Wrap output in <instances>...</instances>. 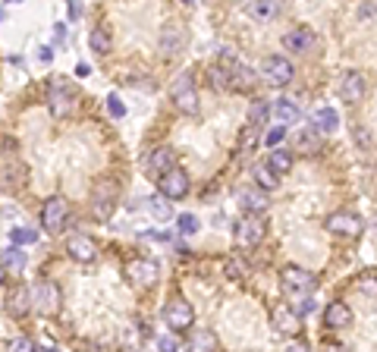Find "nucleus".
Listing matches in <instances>:
<instances>
[{
	"instance_id": "2",
	"label": "nucleus",
	"mask_w": 377,
	"mask_h": 352,
	"mask_svg": "<svg viewBox=\"0 0 377 352\" xmlns=\"http://www.w3.org/2000/svg\"><path fill=\"white\" fill-rule=\"evenodd\" d=\"M295 76L293 63H289L286 57H280V54H274V57H267L264 63H261V79H264L267 85L280 88V85H289Z\"/></svg>"
},
{
	"instance_id": "25",
	"label": "nucleus",
	"mask_w": 377,
	"mask_h": 352,
	"mask_svg": "<svg viewBox=\"0 0 377 352\" xmlns=\"http://www.w3.org/2000/svg\"><path fill=\"white\" fill-rule=\"evenodd\" d=\"M267 167H271L277 176L289 173V170H293V154H289L286 148H274V151L267 154Z\"/></svg>"
},
{
	"instance_id": "44",
	"label": "nucleus",
	"mask_w": 377,
	"mask_h": 352,
	"mask_svg": "<svg viewBox=\"0 0 377 352\" xmlns=\"http://www.w3.org/2000/svg\"><path fill=\"white\" fill-rule=\"evenodd\" d=\"M324 352H343V349H340V346H327Z\"/></svg>"
},
{
	"instance_id": "26",
	"label": "nucleus",
	"mask_w": 377,
	"mask_h": 352,
	"mask_svg": "<svg viewBox=\"0 0 377 352\" xmlns=\"http://www.w3.org/2000/svg\"><path fill=\"white\" fill-rule=\"evenodd\" d=\"M267 117H271V107H267V101L255 98L252 104H248V130H258V126H264Z\"/></svg>"
},
{
	"instance_id": "14",
	"label": "nucleus",
	"mask_w": 377,
	"mask_h": 352,
	"mask_svg": "<svg viewBox=\"0 0 377 352\" xmlns=\"http://www.w3.org/2000/svg\"><path fill=\"white\" fill-rule=\"evenodd\" d=\"M236 199H239V205L245 208L248 214H258V218L267 211V205H271V201H267V195H264V189H258V186L239 189V195H236Z\"/></svg>"
},
{
	"instance_id": "13",
	"label": "nucleus",
	"mask_w": 377,
	"mask_h": 352,
	"mask_svg": "<svg viewBox=\"0 0 377 352\" xmlns=\"http://www.w3.org/2000/svg\"><path fill=\"white\" fill-rule=\"evenodd\" d=\"M340 98L346 101V104H359V101L365 98V76H362L359 70H349L340 76Z\"/></svg>"
},
{
	"instance_id": "1",
	"label": "nucleus",
	"mask_w": 377,
	"mask_h": 352,
	"mask_svg": "<svg viewBox=\"0 0 377 352\" xmlns=\"http://www.w3.org/2000/svg\"><path fill=\"white\" fill-rule=\"evenodd\" d=\"M283 280V289H286V296H293V299H312V293L318 289V280H314L312 270L305 268H283L280 274Z\"/></svg>"
},
{
	"instance_id": "40",
	"label": "nucleus",
	"mask_w": 377,
	"mask_h": 352,
	"mask_svg": "<svg viewBox=\"0 0 377 352\" xmlns=\"http://www.w3.org/2000/svg\"><path fill=\"white\" fill-rule=\"evenodd\" d=\"M355 142H359L362 148H371L374 142H371V132L365 130V126H355Z\"/></svg>"
},
{
	"instance_id": "33",
	"label": "nucleus",
	"mask_w": 377,
	"mask_h": 352,
	"mask_svg": "<svg viewBox=\"0 0 377 352\" xmlns=\"http://www.w3.org/2000/svg\"><path fill=\"white\" fill-rule=\"evenodd\" d=\"M29 299H32V293H29V289H19V293L13 296V302H10V311H13V315H16V318H23L25 311H29Z\"/></svg>"
},
{
	"instance_id": "27",
	"label": "nucleus",
	"mask_w": 377,
	"mask_h": 352,
	"mask_svg": "<svg viewBox=\"0 0 377 352\" xmlns=\"http://www.w3.org/2000/svg\"><path fill=\"white\" fill-rule=\"evenodd\" d=\"M89 47H91L94 54H110V47H113L110 32H107L104 25H98V29H91V32H89Z\"/></svg>"
},
{
	"instance_id": "39",
	"label": "nucleus",
	"mask_w": 377,
	"mask_h": 352,
	"mask_svg": "<svg viewBox=\"0 0 377 352\" xmlns=\"http://www.w3.org/2000/svg\"><path fill=\"white\" fill-rule=\"evenodd\" d=\"M283 139H286V130H283V126H277V130H271V132L264 135V142H267V145H271V148H277Z\"/></svg>"
},
{
	"instance_id": "11",
	"label": "nucleus",
	"mask_w": 377,
	"mask_h": 352,
	"mask_svg": "<svg viewBox=\"0 0 377 352\" xmlns=\"http://www.w3.org/2000/svg\"><path fill=\"white\" fill-rule=\"evenodd\" d=\"M164 318H167V324H170L173 330H188L192 327V321H195V311L192 306H188L186 299H170L167 302V308H164Z\"/></svg>"
},
{
	"instance_id": "9",
	"label": "nucleus",
	"mask_w": 377,
	"mask_h": 352,
	"mask_svg": "<svg viewBox=\"0 0 377 352\" xmlns=\"http://www.w3.org/2000/svg\"><path fill=\"white\" fill-rule=\"evenodd\" d=\"M29 293H32V306H35L38 311H44V315L57 311V306H60V289H57V283L38 280L35 287L29 289Z\"/></svg>"
},
{
	"instance_id": "43",
	"label": "nucleus",
	"mask_w": 377,
	"mask_h": 352,
	"mask_svg": "<svg viewBox=\"0 0 377 352\" xmlns=\"http://www.w3.org/2000/svg\"><path fill=\"white\" fill-rule=\"evenodd\" d=\"M38 54H41V60H44V63H51V60H53V51H51V47H41V51H38Z\"/></svg>"
},
{
	"instance_id": "34",
	"label": "nucleus",
	"mask_w": 377,
	"mask_h": 352,
	"mask_svg": "<svg viewBox=\"0 0 377 352\" xmlns=\"http://www.w3.org/2000/svg\"><path fill=\"white\" fill-rule=\"evenodd\" d=\"M32 242H38V233L29 227H16L13 230V246H32Z\"/></svg>"
},
{
	"instance_id": "16",
	"label": "nucleus",
	"mask_w": 377,
	"mask_h": 352,
	"mask_svg": "<svg viewBox=\"0 0 377 352\" xmlns=\"http://www.w3.org/2000/svg\"><path fill=\"white\" fill-rule=\"evenodd\" d=\"M283 47H286L289 54H308L314 47V35L308 29H289L286 35H283Z\"/></svg>"
},
{
	"instance_id": "17",
	"label": "nucleus",
	"mask_w": 377,
	"mask_h": 352,
	"mask_svg": "<svg viewBox=\"0 0 377 352\" xmlns=\"http://www.w3.org/2000/svg\"><path fill=\"white\" fill-rule=\"evenodd\" d=\"M324 321H327V327L330 330H343V327H349L352 324V311H349L346 302H330V306L324 308Z\"/></svg>"
},
{
	"instance_id": "10",
	"label": "nucleus",
	"mask_w": 377,
	"mask_h": 352,
	"mask_svg": "<svg viewBox=\"0 0 377 352\" xmlns=\"http://www.w3.org/2000/svg\"><path fill=\"white\" fill-rule=\"evenodd\" d=\"M113 201H117V186H113L110 180L98 182V186H94V195H91V214H94L98 220L110 218Z\"/></svg>"
},
{
	"instance_id": "21",
	"label": "nucleus",
	"mask_w": 377,
	"mask_h": 352,
	"mask_svg": "<svg viewBox=\"0 0 377 352\" xmlns=\"http://www.w3.org/2000/svg\"><path fill=\"white\" fill-rule=\"evenodd\" d=\"M312 126L318 132H333L340 130V113L333 111V107H318V111L312 113Z\"/></svg>"
},
{
	"instance_id": "35",
	"label": "nucleus",
	"mask_w": 377,
	"mask_h": 352,
	"mask_svg": "<svg viewBox=\"0 0 377 352\" xmlns=\"http://www.w3.org/2000/svg\"><path fill=\"white\" fill-rule=\"evenodd\" d=\"M177 227H179L183 236H192V233H198V218H195V214H179Z\"/></svg>"
},
{
	"instance_id": "28",
	"label": "nucleus",
	"mask_w": 377,
	"mask_h": 352,
	"mask_svg": "<svg viewBox=\"0 0 377 352\" xmlns=\"http://www.w3.org/2000/svg\"><path fill=\"white\" fill-rule=\"evenodd\" d=\"M245 10H248V16H252V19H261V23H264V19H274V16H277V4H271V0H252Z\"/></svg>"
},
{
	"instance_id": "42",
	"label": "nucleus",
	"mask_w": 377,
	"mask_h": 352,
	"mask_svg": "<svg viewBox=\"0 0 377 352\" xmlns=\"http://www.w3.org/2000/svg\"><path fill=\"white\" fill-rule=\"evenodd\" d=\"M283 352H308L305 343H299V340H293V343H286V349Z\"/></svg>"
},
{
	"instance_id": "24",
	"label": "nucleus",
	"mask_w": 377,
	"mask_h": 352,
	"mask_svg": "<svg viewBox=\"0 0 377 352\" xmlns=\"http://www.w3.org/2000/svg\"><path fill=\"white\" fill-rule=\"evenodd\" d=\"M148 170L158 173V176L170 173L173 170V151H170V148H158V151L148 158Z\"/></svg>"
},
{
	"instance_id": "18",
	"label": "nucleus",
	"mask_w": 377,
	"mask_h": 352,
	"mask_svg": "<svg viewBox=\"0 0 377 352\" xmlns=\"http://www.w3.org/2000/svg\"><path fill=\"white\" fill-rule=\"evenodd\" d=\"M186 352H217V337L214 330L207 327H198L188 334V343H186Z\"/></svg>"
},
{
	"instance_id": "20",
	"label": "nucleus",
	"mask_w": 377,
	"mask_h": 352,
	"mask_svg": "<svg viewBox=\"0 0 377 352\" xmlns=\"http://www.w3.org/2000/svg\"><path fill=\"white\" fill-rule=\"evenodd\" d=\"M183 42H186L183 29H179L177 23H167L164 32H160V51H164V54H179Z\"/></svg>"
},
{
	"instance_id": "31",
	"label": "nucleus",
	"mask_w": 377,
	"mask_h": 352,
	"mask_svg": "<svg viewBox=\"0 0 377 352\" xmlns=\"http://www.w3.org/2000/svg\"><path fill=\"white\" fill-rule=\"evenodd\" d=\"M274 111H277L280 126H283V123H295V120L302 117V113H299V107H295L293 101H277V107H274Z\"/></svg>"
},
{
	"instance_id": "6",
	"label": "nucleus",
	"mask_w": 377,
	"mask_h": 352,
	"mask_svg": "<svg viewBox=\"0 0 377 352\" xmlns=\"http://www.w3.org/2000/svg\"><path fill=\"white\" fill-rule=\"evenodd\" d=\"M158 264H154L151 258H132V261H126V280H132L136 287H154L158 283Z\"/></svg>"
},
{
	"instance_id": "8",
	"label": "nucleus",
	"mask_w": 377,
	"mask_h": 352,
	"mask_svg": "<svg viewBox=\"0 0 377 352\" xmlns=\"http://www.w3.org/2000/svg\"><path fill=\"white\" fill-rule=\"evenodd\" d=\"M233 236L239 246H258V242L264 239V220H261L258 214H245V218H239V223H236Z\"/></svg>"
},
{
	"instance_id": "5",
	"label": "nucleus",
	"mask_w": 377,
	"mask_h": 352,
	"mask_svg": "<svg viewBox=\"0 0 377 352\" xmlns=\"http://www.w3.org/2000/svg\"><path fill=\"white\" fill-rule=\"evenodd\" d=\"M47 104H51L53 117H66V113H72V104H76V92H72V85L63 82V79H53Z\"/></svg>"
},
{
	"instance_id": "23",
	"label": "nucleus",
	"mask_w": 377,
	"mask_h": 352,
	"mask_svg": "<svg viewBox=\"0 0 377 352\" xmlns=\"http://www.w3.org/2000/svg\"><path fill=\"white\" fill-rule=\"evenodd\" d=\"M318 148H321V132L314 130V126L295 135V154H314Z\"/></svg>"
},
{
	"instance_id": "7",
	"label": "nucleus",
	"mask_w": 377,
	"mask_h": 352,
	"mask_svg": "<svg viewBox=\"0 0 377 352\" xmlns=\"http://www.w3.org/2000/svg\"><path fill=\"white\" fill-rule=\"evenodd\" d=\"M327 230L333 236H343V239H355V236L362 233V218L359 214H352V211H336V214H330L327 218Z\"/></svg>"
},
{
	"instance_id": "32",
	"label": "nucleus",
	"mask_w": 377,
	"mask_h": 352,
	"mask_svg": "<svg viewBox=\"0 0 377 352\" xmlns=\"http://www.w3.org/2000/svg\"><path fill=\"white\" fill-rule=\"evenodd\" d=\"M23 264H25L23 249H19V246L4 249V268H6V270H23Z\"/></svg>"
},
{
	"instance_id": "4",
	"label": "nucleus",
	"mask_w": 377,
	"mask_h": 352,
	"mask_svg": "<svg viewBox=\"0 0 377 352\" xmlns=\"http://www.w3.org/2000/svg\"><path fill=\"white\" fill-rule=\"evenodd\" d=\"M66 218H70V201L60 199V195H53V199L44 201L41 208V227L47 230V233H60L63 230Z\"/></svg>"
},
{
	"instance_id": "30",
	"label": "nucleus",
	"mask_w": 377,
	"mask_h": 352,
	"mask_svg": "<svg viewBox=\"0 0 377 352\" xmlns=\"http://www.w3.org/2000/svg\"><path fill=\"white\" fill-rule=\"evenodd\" d=\"M148 205H151V214H154V218H158V220H170L173 218V205H170V199H164V195H154V199L151 201H148Z\"/></svg>"
},
{
	"instance_id": "41",
	"label": "nucleus",
	"mask_w": 377,
	"mask_h": 352,
	"mask_svg": "<svg viewBox=\"0 0 377 352\" xmlns=\"http://www.w3.org/2000/svg\"><path fill=\"white\" fill-rule=\"evenodd\" d=\"M158 352H179L173 337H158Z\"/></svg>"
},
{
	"instance_id": "38",
	"label": "nucleus",
	"mask_w": 377,
	"mask_h": 352,
	"mask_svg": "<svg viewBox=\"0 0 377 352\" xmlns=\"http://www.w3.org/2000/svg\"><path fill=\"white\" fill-rule=\"evenodd\" d=\"M107 113H110L113 120H123L126 117V104L117 98V94H110V98H107Z\"/></svg>"
},
{
	"instance_id": "19",
	"label": "nucleus",
	"mask_w": 377,
	"mask_h": 352,
	"mask_svg": "<svg viewBox=\"0 0 377 352\" xmlns=\"http://www.w3.org/2000/svg\"><path fill=\"white\" fill-rule=\"evenodd\" d=\"M299 311L289 308V306H280L277 311H274V327L280 330V334H295L299 330Z\"/></svg>"
},
{
	"instance_id": "36",
	"label": "nucleus",
	"mask_w": 377,
	"mask_h": 352,
	"mask_svg": "<svg viewBox=\"0 0 377 352\" xmlns=\"http://www.w3.org/2000/svg\"><path fill=\"white\" fill-rule=\"evenodd\" d=\"M245 274H248V264L242 258H230V261H226V277H230V280H242Z\"/></svg>"
},
{
	"instance_id": "29",
	"label": "nucleus",
	"mask_w": 377,
	"mask_h": 352,
	"mask_svg": "<svg viewBox=\"0 0 377 352\" xmlns=\"http://www.w3.org/2000/svg\"><path fill=\"white\" fill-rule=\"evenodd\" d=\"M252 176H255V182H258V189H267V192H271V189H277L280 186V180H277V173L271 170V167L267 164H258L252 170Z\"/></svg>"
},
{
	"instance_id": "15",
	"label": "nucleus",
	"mask_w": 377,
	"mask_h": 352,
	"mask_svg": "<svg viewBox=\"0 0 377 352\" xmlns=\"http://www.w3.org/2000/svg\"><path fill=\"white\" fill-rule=\"evenodd\" d=\"M66 252H70L76 261L89 264V261L98 258V242L89 239V236H72V239L66 242Z\"/></svg>"
},
{
	"instance_id": "12",
	"label": "nucleus",
	"mask_w": 377,
	"mask_h": 352,
	"mask_svg": "<svg viewBox=\"0 0 377 352\" xmlns=\"http://www.w3.org/2000/svg\"><path fill=\"white\" fill-rule=\"evenodd\" d=\"M188 186H192V182H188V173L179 170V167H173L170 173L160 176V195H164V199H170V201L173 199H186Z\"/></svg>"
},
{
	"instance_id": "37",
	"label": "nucleus",
	"mask_w": 377,
	"mask_h": 352,
	"mask_svg": "<svg viewBox=\"0 0 377 352\" xmlns=\"http://www.w3.org/2000/svg\"><path fill=\"white\" fill-rule=\"evenodd\" d=\"M6 352H35V343H32L29 337H13V340L6 343Z\"/></svg>"
},
{
	"instance_id": "22",
	"label": "nucleus",
	"mask_w": 377,
	"mask_h": 352,
	"mask_svg": "<svg viewBox=\"0 0 377 352\" xmlns=\"http://www.w3.org/2000/svg\"><path fill=\"white\" fill-rule=\"evenodd\" d=\"M255 85V73L242 63H230V92H248Z\"/></svg>"
},
{
	"instance_id": "3",
	"label": "nucleus",
	"mask_w": 377,
	"mask_h": 352,
	"mask_svg": "<svg viewBox=\"0 0 377 352\" xmlns=\"http://www.w3.org/2000/svg\"><path fill=\"white\" fill-rule=\"evenodd\" d=\"M170 98L183 113H198V92H195V82L188 73L177 76V82L170 88Z\"/></svg>"
}]
</instances>
